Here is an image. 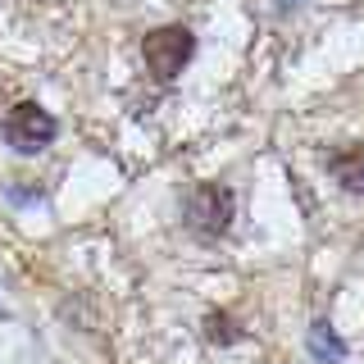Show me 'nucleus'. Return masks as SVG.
Returning a JSON list of instances; mask_svg holds the SVG:
<instances>
[{
  "label": "nucleus",
  "mask_w": 364,
  "mask_h": 364,
  "mask_svg": "<svg viewBox=\"0 0 364 364\" xmlns=\"http://www.w3.org/2000/svg\"><path fill=\"white\" fill-rule=\"evenodd\" d=\"M191 55H196V37L182 23H164V28L141 37V60H146V73L155 82H173L182 68L191 64Z\"/></svg>",
  "instance_id": "obj_1"
},
{
  "label": "nucleus",
  "mask_w": 364,
  "mask_h": 364,
  "mask_svg": "<svg viewBox=\"0 0 364 364\" xmlns=\"http://www.w3.org/2000/svg\"><path fill=\"white\" fill-rule=\"evenodd\" d=\"M232 219H237V196L223 182H200L187 196V228L196 237H205V242L223 237L228 228H232Z\"/></svg>",
  "instance_id": "obj_3"
},
{
  "label": "nucleus",
  "mask_w": 364,
  "mask_h": 364,
  "mask_svg": "<svg viewBox=\"0 0 364 364\" xmlns=\"http://www.w3.org/2000/svg\"><path fill=\"white\" fill-rule=\"evenodd\" d=\"M0 132H5V141L14 146L18 155H37L60 136V119L46 105H37V100H18V105H9Z\"/></svg>",
  "instance_id": "obj_2"
},
{
  "label": "nucleus",
  "mask_w": 364,
  "mask_h": 364,
  "mask_svg": "<svg viewBox=\"0 0 364 364\" xmlns=\"http://www.w3.org/2000/svg\"><path fill=\"white\" fill-rule=\"evenodd\" d=\"M310 350H314L318 360H341V355H346V346L328 333V323H314L310 328Z\"/></svg>",
  "instance_id": "obj_6"
},
{
  "label": "nucleus",
  "mask_w": 364,
  "mask_h": 364,
  "mask_svg": "<svg viewBox=\"0 0 364 364\" xmlns=\"http://www.w3.org/2000/svg\"><path fill=\"white\" fill-rule=\"evenodd\" d=\"M323 168L346 191H364V141H346V146H337V151H328Z\"/></svg>",
  "instance_id": "obj_4"
},
{
  "label": "nucleus",
  "mask_w": 364,
  "mask_h": 364,
  "mask_svg": "<svg viewBox=\"0 0 364 364\" xmlns=\"http://www.w3.org/2000/svg\"><path fill=\"white\" fill-rule=\"evenodd\" d=\"M205 337L214 346H232V341H242V328H237L232 314H205Z\"/></svg>",
  "instance_id": "obj_5"
}]
</instances>
